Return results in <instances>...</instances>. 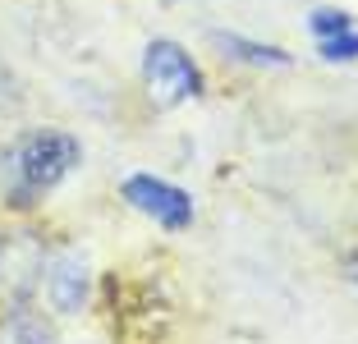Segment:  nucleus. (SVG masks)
I'll use <instances>...</instances> for the list:
<instances>
[{"label":"nucleus","instance_id":"1","mask_svg":"<svg viewBox=\"0 0 358 344\" xmlns=\"http://www.w3.org/2000/svg\"><path fill=\"white\" fill-rule=\"evenodd\" d=\"M78 161H83L78 138L60 134V129H37V134H28L10 157V170H14L10 198L32 202V198H42V193H51V188H60L64 179L74 175Z\"/></svg>","mask_w":358,"mask_h":344},{"label":"nucleus","instance_id":"2","mask_svg":"<svg viewBox=\"0 0 358 344\" xmlns=\"http://www.w3.org/2000/svg\"><path fill=\"white\" fill-rule=\"evenodd\" d=\"M143 78H148V92L157 96L161 106H179L202 96V69L193 64V55L184 51L170 37H157V42L143 51Z\"/></svg>","mask_w":358,"mask_h":344},{"label":"nucleus","instance_id":"3","mask_svg":"<svg viewBox=\"0 0 358 344\" xmlns=\"http://www.w3.org/2000/svg\"><path fill=\"white\" fill-rule=\"evenodd\" d=\"M120 198H124L134 211H143L148 220H157L161 229H170V234H179V229L193 225V198L179 184H170V179L129 175L124 184H120Z\"/></svg>","mask_w":358,"mask_h":344},{"label":"nucleus","instance_id":"4","mask_svg":"<svg viewBox=\"0 0 358 344\" xmlns=\"http://www.w3.org/2000/svg\"><path fill=\"white\" fill-rule=\"evenodd\" d=\"M46 299L60 313H78L87 303V257L83 252H60L46 266Z\"/></svg>","mask_w":358,"mask_h":344},{"label":"nucleus","instance_id":"5","mask_svg":"<svg viewBox=\"0 0 358 344\" xmlns=\"http://www.w3.org/2000/svg\"><path fill=\"white\" fill-rule=\"evenodd\" d=\"M216 46H221V55L243 60V64H257V69H289V64H294V55L285 51V46L253 42V37H239V32H216Z\"/></svg>","mask_w":358,"mask_h":344},{"label":"nucleus","instance_id":"6","mask_svg":"<svg viewBox=\"0 0 358 344\" xmlns=\"http://www.w3.org/2000/svg\"><path fill=\"white\" fill-rule=\"evenodd\" d=\"M317 55L331 60V64H354L358 60V23L336 32V37H317Z\"/></svg>","mask_w":358,"mask_h":344},{"label":"nucleus","instance_id":"7","mask_svg":"<svg viewBox=\"0 0 358 344\" xmlns=\"http://www.w3.org/2000/svg\"><path fill=\"white\" fill-rule=\"evenodd\" d=\"M0 344H51V331L37 317H14L0 326Z\"/></svg>","mask_w":358,"mask_h":344},{"label":"nucleus","instance_id":"8","mask_svg":"<svg viewBox=\"0 0 358 344\" xmlns=\"http://www.w3.org/2000/svg\"><path fill=\"white\" fill-rule=\"evenodd\" d=\"M345 28H354V14H349V10H331V5H322V10L308 14V32H313V37H336V32H345Z\"/></svg>","mask_w":358,"mask_h":344},{"label":"nucleus","instance_id":"9","mask_svg":"<svg viewBox=\"0 0 358 344\" xmlns=\"http://www.w3.org/2000/svg\"><path fill=\"white\" fill-rule=\"evenodd\" d=\"M19 106V92H14V78L0 69V110H14Z\"/></svg>","mask_w":358,"mask_h":344},{"label":"nucleus","instance_id":"10","mask_svg":"<svg viewBox=\"0 0 358 344\" xmlns=\"http://www.w3.org/2000/svg\"><path fill=\"white\" fill-rule=\"evenodd\" d=\"M349 275H354V280H358V257H354V271H349Z\"/></svg>","mask_w":358,"mask_h":344}]
</instances>
